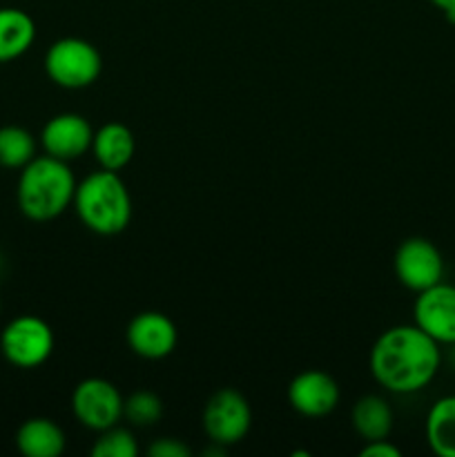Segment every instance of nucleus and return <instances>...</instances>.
<instances>
[{
	"label": "nucleus",
	"mask_w": 455,
	"mask_h": 457,
	"mask_svg": "<svg viewBox=\"0 0 455 457\" xmlns=\"http://www.w3.org/2000/svg\"><path fill=\"white\" fill-rule=\"evenodd\" d=\"M375 382L395 395H415L431 386L442 369V346L419 326H391L375 339L368 355Z\"/></svg>",
	"instance_id": "f257e3e1"
},
{
	"label": "nucleus",
	"mask_w": 455,
	"mask_h": 457,
	"mask_svg": "<svg viewBox=\"0 0 455 457\" xmlns=\"http://www.w3.org/2000/svg\"><path fill=\"white\" fill-rule=\"evenodd\" d=\"M76 186L79 181L67 161L40 154L21 170L16 186L18 208L29 221H54L74 204Z\"/></svg>",
	"instance_id": "f03ea898"
},
{
	"label": "nucleus",
	"mask_w": 455,
	"mask_h": 457,
	"mask_svg": "<svg viewBox=\"0 0 455 457\" xmlns=\"http://www.w3.org/2000/svg\"><path fill=\"white\" fill-rule=\"evenodd\" d=\"M74 210L94 235H120L132 221V196L119 172L98 170L76 186Z\"/></svg>",
	"instance_id": "7ed1b4c3"
},
{
	"label": "nucleus",
	"mask_w": 455,
	"mask_h": 457,
	"mask_svg": "<svg viewBox=\"0 0 455 457\" xmlns=\"http://www.w3.org/2000/svg\"><path fill=\"white\" fill-rule=\"evenodd\" d=\"M45 71L62 89H85L103 71V56L89 40L67 36L45 54Z\"/></svg>",
	"instance_id": "20e7f679"
},
{
	"label": "nucleus",
	"mask_w": 455,
	"mask_h": 457,
	"mask_svg": "<svg viewBox=\"0 0 455 457\" xmlns=\"http://www.w3.org/2000/svg\"><path fill=\"white\" fill-rule=\"evenodd\" d=\"M54 330L36 315H18L0 333V353L12 366L31 370L43 366L54 353Z\"/></svg>",
	"instance_id": "39448f33"
},
{
	"label": "nucleus",
	"mask_w": 455,
	"mask_h": 457,
	"mask_svg": "<svg viewBox=\"0 0 455 457\" xmlns=\"http://www.w3.org/2000/svg\"><path fill=\"white\" fill-rule=\"evenodd\" d=\"M201 427L212 445L226 446V449L239 445L252 428L250 402L235 388H221L205 402Z\"/></svg>",
	"instance_id": "423d86ee"
},
{
	"label": "nucleus",
	"mask_w": 455,
	"mask_h": 457,
	"mask_svg": "<svg viewBox=\"0 0 455 457\" xmlns=\"http://www.w3.org/2000/svg\"><path fill=\"white\" fill-rule=\"evenodd\" d=\"M125 397L110 379L87 378L76 384L71 393V413L80 427L94 433L116 427L123 420Z\"/></svg>",
	"instance_id": "0eeeda50"
},
{
	"label": "nucleus",
	"mask_w": 455,
	"mask_h": 457,
	"mask_svg": "<svg viewBox=\"0 0 455 457\" xmlns=\"http://www.w3.org/2000/svg\"><path fill=\"white\" fill-rule=\"evenodd\" d=\"M395 277L404 288L415 295L444 281V257L431 239L410 237L400 244L393 259Z\"/></svg>",
	"instance_id": "6e6552de"
},
{
	"label": "nucleus",
	"mask_w": 455,
	"mask_h": 457,
	"mask_svg": "<svg viewBox=\"0 0 455 457\" xmlns=\"http://www.w3.org/2000/svg\"><path fill=\"white\" fill-rule=\"evenodd\" d=\"M413 324L419 326L440 346L455 344V286L440 281L418 293L413 303Z\"/></svg>",
	"instance_id": "1a4fd4ad"
},
{
	"label": "nucleus",
	"mask_w": 455,
	"mask_h": 457,
	"mask_svg": "<svg viewBox=\"0 0 455 457\" xmlns=\"http://www.w3.org/2000/svg\"><path fill=\"white\" fill-rule=\"evenodd\" d=\"M129 351L143 360H165L178 344V328L168 315L159 311L138 312L125 330Z\"/></svg>",
	"instance_id": "9d476101"
},
{
	"label": "nucleus",
	"mask_w": 455,
	"mask_h": 457,
	"mask_svg": "<svg viewBox=\"0 0 455 457\" xmlns=\"http://www.w3.org/2000/svg\"><path fill=\"white\" fill-rule=\"evenodd\" d=\"M94 128L85 116L74 112H62L52 116L40 129V147L45 154L61 161H76L92 150Z\"/></svg>",
	"instance_id": "9b49d317"
},
{
	"label": "nucleus",
	"mask_w": 455,
	"mask_h": 457,
	"mask_svg": "<svg viewBox=\"0 0 455 457\" xmlns=\"http://www.w3.org/2000/svg\"><path fill=\"white\" fill-rule=\"evenodd\" d=\"M342 400L337 379L324 370H303L294 375L288 386V402L294 413L303 418H326L333 413Z\"/></svg>",
	"instance_id": "f8f14e48"
},
{
	"label": "nucleus",
	"mask_w": 455,
	"mask_h": 457,
	"mask_svg": "<svg viewBox=\"0 0 455 457\" xmlns=\"http://www.w3.org/2000/svg\"><path fill=\"white\" fill-rule=\"evenodd\" d=\"M92 154L103 170L120 172L136 154V138L128 125L112 120L94 129Z\"/></svg>",
	"instance_id": "ddd939ff"
},
{
	"label": "nucleus",
	"mask_w": 455,
	"mask_h": 457,
	"mask_svg": "<svg viewBox=\"0 0 455 457\" xmlns=\"http://www.w3.org/2000/svg\"><path fill=\"white\" fill-rule=\"evenodd\" d=\"M65 431L49 418H29L16 431V449L25 457H61Z\"/></svg>",
	"instance_id": "4468645a"
},
{
	"label": "nucleus",
	"mask_w": 455,
	"mask_h": 457,
	"mask_svg": "<svg viewBox=\"0 0 455 457\" xmlns=\"http://www.w3.org/2000/svg\"><path fill=\"white\" fill-rule=\"evenodd\" d=\"M36 40V22L18 7H0V62H9L29 52Z\"/></svg>",
	"instance_id": "2eb2a0df"
},
{
	"label": "nucleus",
	"mask_w": 455,
	"mask_h": 457,
	"mask_svg": "<svg viewBox=\"0 0 455 457\" xmlns=\"http://www.w3.org/2000/svg\"><path fill=\"white\" fill-rule=\"evenodd\" d=\"M351 422L361 440L373 442L391 436L395 415L388 400H384L382 395H364L352 406Z\"/></svg>",
	"instance_id": "dca6fc26"
},
{
	"label": "nucleus",
	"mask_w": 455,
	"mask_h": 457,
	"mask_svg": "<svg viewBox=\"0 0 455 457\" xmlns=\"http://www.w3.org/2000/svg\"><path fill=\"white\" fill-rule=\"evenodd\" d=\"M428 449L440 457H455V395L433 402L424 420Z\"/></svg>",
	"instance_id": "f3484780"
},
{
	"label": "nucleus",
	"mask_w": 455,
	"mask_h": 457,
	"mask_svg": "<svg viewBox=\"0 0 455 457\" xmlns=\"http://www.w3.org/2000/svg\"><path fill=\"white\" fill-rule=\"evenodd\" d=\"M34 134L21 125H3L0 128V168L22 170L31 159H36Z\"/></svg>",
	"instance_id": "a211bd4d"
},
{
	"label": "nucleus",
	"mask_w": 455,
	"mask_h": 457,
	"mask_svg": "<svg viewBox=\"0 0 455 457\" xmlns=\"http://www.w3.org/2000/svg\"><path fill=\"white\" fill-rule=\"evenodd\" d=\"M163 418V402L152 391H136L125 397L123 420H128L132 427L150 428Z\"/></svg>",
	"instance_id": "6ab92c4d"
},
{
	"label": "nucleus",
	"mask_w": 455,
	"mask_h": 457,
	"mask_svg": "<svg viewBox=\"0 0 455 457\" xmlns=\"http://www.w3.org/2000/svg\"><path fill=\"white\" fill-rule=\"evenodd\" d=\"M136 455H138L136 437H134V433L129 431V428H123L120 424L98 433V437L94 440V446H92V457H136Z\"/></svg>",
	"instance_id": "aec40b11"
},
{
	"label": "nucleus",
	"mask_w": 455,
	"mask_h": 457,
	"mask_svg": "<svg viewBox=\"0 0 455 457\" xmlns=\"http://www.w3.org/2000/svg\"><path fill=\"white\" fill-rule=\"evenodd\" d=\"M150 457H187L190 455V446L183 445L177 437H159L147 449Z\"/></svg>",
	"instance_id": "412c9836"
},
{
	"label": "nucleus",
	"mask_w": 455,
	"mask_h": 457,
	"mask_svg": "<svg viewBox=\"0 0 455 457\" xmlns=\"http://www.w3.org/2000/svg\"><path fill=\"white\" fill-rule=\"evenodd\" d=\"M361 457H400L401 451L393 445L388 437L384 440H373V442H366V446L361 449Z\"/></svg>",
	"instance_id": "4be33fe9"
},
{
	"label": "nucleus",
	"mask_w": 455,
	"mask_h": 457,
	"mask_svg": "<svg viewBox=\"0 0 455 457\" xmlns=\"http://www.w3.org/2000/svg\"><path fill=\"white\" fill-rule=\"evenodd\" d=\"M435 9L444 13V18L455 25V0H428Z\"/></svg>",
	"instance_id": "5701e85b"
},
{
	"label": "nucleus",
	"mask_w": 455,
	"mask_h": 457,
	"mask_svg": "<svg viewBox=\"0 0 455 457\" xmlns=\"http://www.w3.org/2000/svg\"><path fill=\"white\" fill-rule=\"evenodd\" d=\"M449 351H451L449 361H451V366H453V369H455V344H453V346H449Z\"/></svg>",
	"instance_id": "b1692460"
}]
</instances>
